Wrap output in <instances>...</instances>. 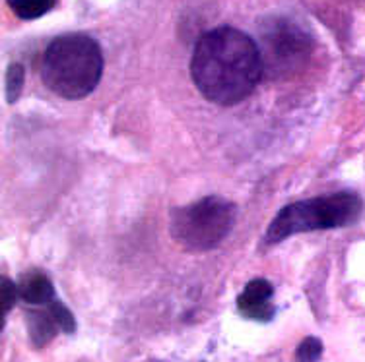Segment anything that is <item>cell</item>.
Wrapping results in <instances>:
<instances>
[{
    "mask_svg": "<svg viewBox=\"0 0 365 362\" xmlns=\"http://www.w3.org/2000/svg\"><path fill=\"white\" fill-rule=\"evenodd\" d=\"M47 308H49L51 316L55 318L56 326H58V329H61L63 334L72 335L76 331V318H74V314L66 308L64 302H61V300H53Z\"/></svg>",
    "mask_w": 365,
    "mask_h": 362,
    "instance_id": "12",
    "label": "cell"
},
{
    "mask_svg": "<svg viewBox=\"0 0 365 362\" xmlns=\"http://www.w3.org/2000/svg\"><path fill=\"white\" fill-rule=\"evenodd\" d=\"M323 351V341L315 335H309L295 348V362H321Z\"/></svg>",
    "mask_w": 365,
    "mask_h": 362,
    "instance_id": "11",
    "label": "cell"
},
{
    "mask_svg": "<svg viewBox=\"0 0 365 362\" xmlns=\"http://www.w3.org/2000/svg\"><path fill=\"white\" fill-rule=\"evenodd\" d=\"M10 10L14 12L20 20L31 21L49 14L51 10L56 6L58 0H6Z\"/></svg>",
    "mask_w": 365,
    "mask_h": 362,
    "instance_id": "9",
    "label": "cell"
},
{
    "mask_svg": "<svg viewBox=\"0 0 365 362\" xmlns=\"http://www.w3.org/2000/svg\"><path fill=\"white\" fill-rule=\"evenodd\" d=\"M235 219V203L222 196H206L171 211L169 235L185 250L206 252L232 233Z\"/></svg>",
    "mask_w": 365,
    "mask_h": 362,
    "instance_id": "4",
    "label": "cell"
},
{
    "mask_svg": "<svg viewBox=\"0 0 365 362\" xmlns=\"http://www.w3.org/2000/svg\"><path fill=\"white\" fill-rule=\"evenodd\" d=\"M190 76L210 103H241L264 76L259 45L232 26L210 29L195 45Z\"/></svg>",
    "mask_w": 365,
    "mask_h": 362,
    "instance_id": "1",
    "label": "cell"
},
{
    "mask_svg": "<svg viewBox=\"0 0 365 362\" xmlns=\"http://www.w3.org/2000/svg\"><path fill=\"white\" fill-rule=\"evenodd\" d=\"M18 285L8 277H2V289H0V300H2V320H6L10 310L14 308L16 300H18Z\"/></svg>",
    "mask_w": 365,
    "mask_h": 362,
    "instance_id": "13",
    "label": "cell"
},
{
    "mask_svg": "<svg viewBox=\"0 0 365 362\" xmlns=\"http://www.w3.org/2000/svg\"><path fill=\"white\" fill-rule=\"evenodd\" d=\"M26 320H28L29 343L36 348L47 347L55 339V335L61 331L55 318L51 316L49 308L47 310H29Z\"/></svg>",
    "mask_w": 365,
    "mask_h": 362,
    "instance_id": "8",
    "label": "cell"
},
{
    "mask_svg": "<svg viewBox=\"0 0 365 362\" xmlns=\"http://www.w3.org/2000/svg\"><path fill=\"white\" fill-rule=\"evenodd\" d=\"M259 50L264 76L286 80L302 72L313 53L309 31L289 16L270 14L259 21Z\"/></svg>",
    "mask_w": 365,
    "mask_h": 362,
    "instance_id": "5",
    "label": "cell"
},
{
    "mask_svg": "<svg viewBox=\"0 0 365 362\" xmlns=\"http://www.w3.org/2000/svg\"><path fill=\"white\" fill-rule=\"evenodd\" d=\"M26 84V70L18 63L10 64L6 70V78H4V91H6V101L10 105H14L21 95Z\"/></svg>",
    "mask_w": 365,
    "mask_h": 362,
    "instance_id": "10",
    "label": "cell"
},
{
    "mask_svg": "<svg viewBox=\"0 0 365 362\" xmlns=\"http://www.w3.org/2000/svg\"><path fill=\"white\" fill-rule=\"evenodd\" d=\"M18 294L26 304L31 307H49L55 299V285L49 275L39 270L24 272L18 279Z\"/></svg>",
    "mask_w": 365,
    "mask_h": 362,
    "instance_id": "7",
    "label": "cell"
},
{
    "mask_svg": "<svg viewBox=\"0 0 365 362\" xmlns=\"http://www.w3.org/2000/svg\"><path fill=\"white\" fill-rule=\"evenodd\" d=\"M101 74L103 53L90 35H61L43 53V84L58 97L68 101L88 97L98 87Z\"/></svg>",
    "mask_w": 365,
    "mask_h": 362,
    "instance_id": "2",
    "label": "cell"
},
{
    "mask_svg": "<svg viewBox=\"0 0 365 362\" xmlns=\"http://www.w3.org/2000/svg\"><path fill=\"white\" fill-rule=\"evenodd\" d=\"M361 211H364V200L358 192L351 190L288 203L270 221L262 237V244L264 246L280 244L286 238L302 233L342 229L356 223Z\"/></svg>",
    "mask_w": 365,
    "mask_h": 362,
    "instance_id": "3",
    "label": "cell"
},
{
    "mask_svg": "<svg viewBox=\"0 0 365 362\" xmlns=\"http://www.w3.org/2000/svg\"><path fill=\"white\" fill-rule=\"evenodd\" d=\"M274 287L270 281L262 277L251 279L237 297V310L247 320L268 324L276 316L274 307Z\"/></svg>",
    "mask_w": 365,
    "mask_h": 362,
    "instance_id": "6",
    "label": "cell"
}]
</instances>
